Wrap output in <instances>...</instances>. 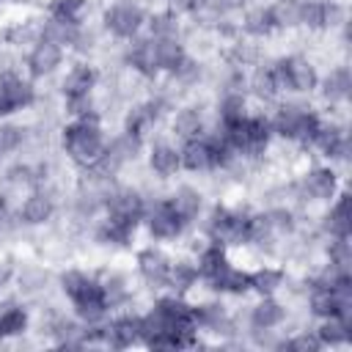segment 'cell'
Returning <instances> with one entry per match:
<instances>
[{
	"instance_id": "cell-13",
	"label": "cell",
	"mask_w": 352,
	"mask_h": 352,
	"mask_svg": "<svg viewBox=\"0 0 352 352\" xmlns=\"http://www.w3.org/2000/svg\"><path fill=\"white\" fill-rule=\"evenodd\" d=\"M190 231H192V226L184 223L176 214V209L165 201V192L160 198H148L146 212H143V220H140L143 239L160 242V245H168V248H176V245H182V239Z\"/></svg>"
},
{
	"instance_id": "cell-25",
	"label": "cell",
	"mask_w": 352,
	"mask_h": 352,
	"mask_svg": "<svg viewBox=\"0 0 352 352\" xmlns=\"http://www.w3.org/2000/svg\"><path fill=\"white\" fill-rule=\"evenodd\" d=\"M140 308L113 311L102 324V349H135L140 346Z\"/></svg>"
},
{
	"instance_id": "cell-19",
	"label": "cell",
	"mask_w": 352,
	"mask_h": 352,
	"mask_svg": "<svg viewBox=\"0 0 352 352\" xmlns=\"http://www.w3.org/2000/svg\"><path fill=\"white\" fill-rule=\"evenodd\" d=\"M104 80V69L91 60V58H72L66 63V69L58 74L55 80V91L60 99H69V96H88V94H96L99 85Z\"/></svg>"
},
{
	"instance_id": "cell-18",
	"label": "cell",
	"mask_w": 352,
	"mask_h": 352,
	"mask_svg": "<svg viewBox=\"0 0 352 352\" xmlns=\"http://www.w3.org/2000/svg\"><path fill=\"white\" fill-rule=\"evenodd\" d=\"M38 104V82H33L19 66L0 72V118L28 116Z\"/></svg>"
},
{
	"instance_id": "cell-30",
	"label": "cell",
	"mask_w": 352,
	"mask_h": 352,
	"mask_svg": "<svg viewBox=\"0 0 352 352\" xmlns=\"http://www.w3.org/2000/svg\"><path fill=\"white\" fill-rule=\"evenodd\" d=\"M256 104L250 102V96L245 91H214L209 99V110H212V126H231L236 121H242Z\"/></svg>"
},
{
	"instance_id": "cell-12",
	"label": "cell",
	"mask_w": 352,
	"mask_h": 352,
	"mask_svg": "<svg viewBox=\"0 0 352 352\" xmlns=\"http://www.w3.org/2000/svg\"><path fill=\"white\" fill-rule=\"evenodd\" d=\"M209 94L187 96L173 104V110L165 118V135H170L176 143H187L192 138H201L212 129V110H209Z\"/></svg>"
},
{
	"instance_id": "cell-33",
	"label": "cell",
	"mask_w": 352,
	"mask_h": 352,
	"mask_svg": "<svg viewBox=\"0 0 352 352\" xmlns=\"http://www.w3.org/2000/svg\"><path fill=\"white\" fill-rule=\"evenodd\" d=\"M248 96L256 107H272L280 99V88H278L270 58H264L258 66L248 69Z\"/></svg>"
},
{
	"instance_id": "cell-5",
	"label": "cell",
	"mask_w": 352,
	"mask_h": 352,
	"mask_svg": "<svg viewBox=\"0 0 352 352\" xmlns=\"http://www.w3.org/2000/svg\"><path fill=\"white\" fill-rule=\"evenodd\" d=\"M267 116L278 143H289L305 151V143L322 118V107L316 104V99L280 96L272 107H267Z\"/></svg>"
},
{
	"instance_id": "cell-11",
	"label": "cell",
	"mask_w": 352,
	"mask_h": 352,
	"mask_svg": "<svg viewBox=\"0 0 352 352\" xmlns=\"http://www.w3.org/2000/svg\"><path fill=\"white\" fill-rule=\"evenodd\" d=\"M102 294L110 305V311H121V308H143L148 302V294L138 286L129 264H118V261H107V264H96L94 267Z\"/></svg>"
},
{
	"instance_id": "cell-17",
	"label": "cell",
	"mask_w": 352,
	"mask_h": 352,
	"mask_svg": "<svg viewBox=\"0 0 352 352\" xmlns=\"http://www.w3.org/2000/svg\"><path fill=\"white\" fill-rule=\"evenodd\" d=\"M14 294L33 302L47 300L50 294H55V267L50 261H44L41 256H19L16 264V283H14Z\"/></svg>"
},
{
	"instance_id": "cell-35",
	"label": "cell",
	"mask_w": 352,
	"mask_h": 352,
	"mask_svg": "<svg viewBox=\"0 0 352 352\" xmlns=\"http://www.w3.org/2000/svg\"><path fill=\"white\" fill-rule=\"evenodd\" d=\"M28 140H30V124L19 116V118H0V165L22 157L28 151Z\"/></svg>"
},
{
	"instance_id": "cell-22",
	"label": "cell",
	"mask_w": 352,
	"mask_h": 352,
	"mask_svg": "<svg viewBox=\"0 0 352 352\" xmlns=\"http://www.w3.org/2000/svg\"><path fill=\"white\" fill-rule=\"evenodd\" d=\"M305 228L316 231L319 236H352V192H349V187L344 184L338 190V195L327 206H322Z\"/></svg>"
},
{
	"instance_id": "cell-4",
	"label": "cell",
	"mask_w": 352,
	"mask_h": 352,
	"mask_svg": "<svg viewBox=\"0 0 352 352\" xmlns=\"http://www.w3.org/2000/svg\"><path fill=\"white\" fill-rule=\"evenodd\" d=\"M292 179H294L297 209L302 212V223H308L322 206H327L346 184V173L322 160H305L292 173Z\"/></svg>"
},
{
	"instance_id": "cell-27",
	"label": "cell",
	"mask_w": 352,
	"mask_h": 352,
	"mask_svg": "<svg viewBox=\"0 0 352 352\" xmlns=\"http://www.w3.org/2000/svg\"><path fill=\"white\" fill-rule=\"evenodd\" d=\"M292 278V270L278 258H258L253 267H248V289L250 297H275L286 289Z\"/></svg>"
},
{
	"instance_id": "cell-9",
	"label": "cell",
	"mask_w": 352,
	"mask_h": 352,
	"mask_svg": "<svg viewBox=\"0 0 352 352\" xmlns=\"http://www.w3.org/2000/svg\"><path fill=\"white\" fill-rule=\"evenodd\" d=\"M146 16L148 8L138 0H102L96 11V22L102 33L116 44H126L138 38L146 30Z\"/></svg>"
},
{
	"instance_id": "cell-41",
	"label": "cell",
	"mask_w": 352,
	"mask_h": 352,
	"mask_svg": "<svg viewBox=\"0 0 352 352\" xmlns=\"http://www.w3.org/2000/svg\"><path fill=\"white\" fill-rule=\"evenodd\" d=\"M16 264H19V253L16 250H0V297L14 294Z\"/></svg>"
},
{
	"instance_id": "cell-29",
	"label": "cell",
	"mask_w": 352,
	"mask_h": 352,
	"mask_svg": "<svg viewBox=\"0 0 352 352\" xmlns=\"http://www.w3.org/2000/svg\"><path fill=\"white\" fill-rule=\"evenodd\" d=\"M236 28H239V36L253 38V41H261V44H272L275 38H280L278 30H275V22H272V14H270L267 0L248 3L239 11V16H236Z\"/></svg>"
},
{
	"instance_id": "cell-28",
	"label": "cell",
	"mask_w": 352,
	"mask_h": 352,
	"mask_svg": "<svg viewBox=\"0 0 352 352\" xmlns=\"http://www.w3.org/2000/svg\"><path fill=\"white\" fill-rule=\"evenodd\" d=\"M201 292L217 294V297H226V300H234V302L250 297V289H248V264L236 261V256H234L217 275H212L209 280H204Z\"/></svg>"
},
{
	"instance_id": "cell-42",
	"label": "cell",
	"mask_w": 352,
	"mask_h": 352,
	"mask_svg": "<svg viewBox=\"0 0 352 352\" xmlns=\"http://www.w3.org/2000/svg\"><path fill=\"white\" fill-rule=\"evenodd\" d=\"M204 3H206V0H162V8H168V11L176 14L179 19L190 22V19L198 14V8H201Z\"/></svg>"
},
{
	"instance_id": "cell-36",
	"label": "cell",
	"mask_w": 352,
	"mask_h": 352,
	"mask_svg": "<svg viewBox=\"0 0 352 352\" xmlns=\"http://www.w3.org/2000/svg\"><path fill=\"white\" fill-rule=\"evenodd\" d=\"M314 333L322 344V349H349L352 346V319L327 316L314 322Z\"/></svg>"
},
{
	"instance_id": "cell-8",
	"label": "cell",
	"mask_w": 352,
	"mask_h": 352,
	"mask_svg": "<svg viewBox=\"0 0 352 352\" xmlns=\"http://www.w3.org/2000/svg\"><path fill=\"white\" fill-rule=\"evenodd\" d=\"M170 261H173V248L160 245V242H148V239H140L135 245V250L129 253V270H132L138 286L148 297L157 292H165Z\"/></svg>"
},
{
	"instance_id": "cell-10",
	"label": "cell",
	"mask_w": 352,
	"mask_h": 352,
	"mask_svg": "<svg viewBox=\"0 0 352 352\" xmlns=\"http://www.w3.org/2000/svg\"><path fill=\"white\" fill-rule=\"evenodd\" d=\"M82 239H88V245L94 250H99L110 258H118V256H129L135 250V245L143 239V234H140L138 223L118 220V217H110V214H99L88 226Z\"/></svg>"
},
{
	"instance_id": "cell-7",
	"label": "cell",
	"mask_w": 352,
	"mask_h": 352,
	"mask_svg": "<svg viewBox=\"0 0 352 352\" xmlns=\"http://www.w3.org/2000/svg\"><path fill=\"white\" fill-rule=\"evenodd\" d=\"M63 195H66L63 190L50 187V184H36V187L25 190L16 198V223L28 234L55 226L63 212Z\"/></svg>"
},
{
	"instance_id": "cell-20",
	"label": "cell",
	"mask_w": 352,
	"mask_h": 352,
	"mask_svg": "<svg viewBox=\"0 0 352 352\" xmlns=\"http://www.w3.org/2000/svg\"><path fill=\"white\" fill-rule=\"evenodd\" d=\"M143 168L162 184H170L182 176V148L179 143L160 132L146 143V154H143Z\"/></svg>"
},
{
	"instance_id": "cell-6",
	"label": "cell",
	"mask_w": 352,
	"mask_h": 352,
	"mask_svg": "<svg viewBox=\"0 0 352 352\" xmlns=\"http://www.w3.org/2000/svg\"><path fill=\"white\" fill-rule=\"evenodd\" d=\"M270 63H272L280 96L314 99L319 74H322V63L316 60V55H311L308 50H278L270 55Z\"/></svg>"
},
{
	"instance_id": "cell-38",
	"label": "cell",
	"mask_w": 352,
	"mask_h": 352,
	"mask_svg": "<svg viewBox=\"0 0 352 352\" xmlns=\"http://www.w3.org/2000/svg\"><path fill=\"white\" fill-rule=\"evenodd\" d=\"M36 19H38V36L52 41V44H58V47H63L66 52L72 50L74 38H77V33L82 28V25H72V22H60V19L44 16L41 11H36Z\"/></svg>"
},
{
	"instance_id": "cell-16",
	"label": "cell",
	"mask_w": 352,
	"mask_h": 352,
	"mask_svg": "<svg viewBox=\"0 0 352 352\" xmlns=\"http://www.w3.org/2000/svg\"><path fill=\"white\" fill-rule=\"evenodd\" d=\"M314 99H316V104L322 110H349V102H352V66H349V58H336L322 69Z\"/></svg>"
},
{
	"instance_id": "cell-23",
	"label": "cell",
	"mask_w": 352,
	"mask_h": 352,
	"mask_svg": "<svg viewBox=\"0 0 352 352\" xmlns=\"http://www.w3.org/2000/svg\"><path fill=\"white\" fill-rule=\"evenodd\" d=\"M118 69H126L129 74L140 77L143 82H157L162 80L160 66H157V52H154V38L140 33L138 38L121 44L118 50Z\"/></svg>"
},
{
	"instance_id": "cell-31",
	"label": "cell",
	"mask_w": 352,
	"mask_h": 352,
	"mask_svg": "<svg viewBox=\"0 0 352 352\" xmlns=\"http://www.w3.org/2000/svg\"><path fill=\"white\" fill-rule=\"evenodd\" d=\"M165 292H173V294H182V297H195L201 292V272H198V264H195L192 253L173 248V261H170Z\"/></svg>"
},
{
	"instance_id": "cell-2",
	"label": "cell",
	"mask_w": 352,
	"mask_h": 352,
	"mask_svg": "<svg viewBox=\"0 0 352 352\" xmlns=\"http://www.w3.org/2000/svg\"><path fill=\"white\" fill-rule=\"evenodd\" d=\"M253 214H256L253 201H242V198L231 201L226 195H217L209 201L204 217L195 223V231L204 239L228 248L231 253H242L248 250V242H250Z\"/></svg>"
},
{
	"instance_id": "cell-44",
	"label": "cell",
	"mask_w": 352,
	"mask_h": 352,
	"mask_svg": "<svg viewBox=\"0 0 352 352\" xmlns=\"http://www.w3.org/2000/svg\"><path fill=\"white\" fill-rule=\"evenodd\" d=\"M8 6H11V0H0V11H3V8H8Z\"/></svg>"
},
{
	"instance_id": "cell-15",
	"label": "cell",
	"mask_w": 352,
	"mask_h": 352,
	"mask_svg": "<svg viewBox=\"0 0 352 352\" xmlns=\"http://www.w3.org/2000/svg\"><path fill=\"white\" fill-rule=\"evenodd\" d=\"M69 60H72V55H69L63 47H58V44H52V41H47V38L38 36V38L19 55V69H22L33 82L50 85V82L58 80V74L66 69Z\"/></svg>"
},
{
	"instance_id": "cell-39",
	"label": "cell",
	"mask_w": 352,
	"mask_h": 352,
	"mask_svg": "<svg viewBox=\"0 0 352 352\" xmlns=\"http://www.w3.org/2000/svg\"><path fill=\"white\" fill-rule=\"evenodd\" d=\"M278 36H297L300 33V6L302 0H267Z\"/></svg>"
},
{
	"instance_id": "cell-3",
	"label": "cell",
	"mask_w": 352,
	"mask_h": 352,
	"mask_svg": "<svg viewBox=\"0 0 352 352\" xmlns=\"http://www.w3.org/2000/svg\"><path fill=\"white\" fill-rule=\"evenodd\" d=\"M110 126L102 118H63L55 135L58 154L77 170L94 165L107 146Z\"/></svg>"
},
{
	"instance_id": "cell-37",
	"label": "cell",
	"mask_w": 352,
	"mask_h": 352,
	"mask_svg": "<svg viewBox=\"0 0 352 352\" xmlns=\"http://www.w3.org/2000/svg\"><path fill=\"white\" fill-rule=\"evenodd\" d=\"M146 36L151 38H182L184 41V33H187V22L179 19L176 14H170L168 8H148V16H146Z\"/></svg>"
},
{
	"instance_id": "cell-14",
	"label": "cell",
	"mask_w": 352,
	"mask_h": 352,
	"mask_svg": "<svg viewBox=\"0 0 352 352\" xmlns=\"http://www.w3.org/2000/svg\"><path fill=\"white\" fill-rule=\"evenodd\" d=\"M236 316L242 336L245 333H258V330H283L292 319V308L280 294L275 297H245L236 302Z\"/></svg>"
},
{
	"instance_id": "cell-32",
	"label": "cell",
	"mask_w": 352,
	"mask_h": 352,
	"mask_svg": "<svg viewBox=\"0 0 352 352\" xmlns=\"http://www.w3.org/2000/svg\"><path fill=\"white\" fill-rule=\"evenodd\" d=\"M36 38H38L36 11H22V16H14L0 25V44L6 50H11L14 55H22Z\"/></svg>"
},
{
	"instance_id": "cell-21",
	"label": "cell",
	"mask_w": 352,
	"mask_h": 352,
	"mask_svg": "<svg viewBox=\"0 0 352 352\" xmlns=\"http://www.w3.org/2000/svg\"><path fill=\"white\" fill-rule=\"evenodd\" d=\"M165 201L176 209V214H179L184 223H190V226L195 228V223L204 217V212H206L212 195H209V190L204 187V182H198V179H182V176H179L176 182H170V184L165 187Z\"/></svg>"
},
{
	"instance_id": "cell-43",
	"label": "cell",
	"mask_w": 352,
	"mask_h": 352,
	"mask_svg": "<svg viewBox=\"0 0 352 352\" xmlns=\"http://www.w3.org/2000/svg\"><path fill=\"white\" fill-rule=\"evenodd\" d=\"M41 3H44V0H11V6H16V8H22V11H38Z\"/></svg>"
},
{
	"instance_id": "cell-1",
	"label": "cell",
	"mask_w": 352,
	"mask_h": 352,
	"mask_svg": "<svg viewBox=\"0 0 352 352\" xmlns=\"http://www.w3.org/2000/svg\"><path fill=\"white\" fill-rule=\"evenodd\" d=\"M55 292L66 302V308L88 327L104 324V319L113 314L104 294H102V286H99L94 267L80 264L74 258L55 267Z\"/></svg>"
},
{
	"instance_id": "cell-40",
	"label": "cell",
	"mask_w": 352,
	"mask_h": 352,
	"mask_svg": "<svg viewBox=\"0 0 352 352\" xmlns=\"http://www.w3.org/2000/svg\"><path fill=\"white\" fill-rule=\"evenodd\" d=\"M154 52H157V66L160 74L165 77L170 69H176L184 55H187V44L182 38H154Z\"/></svg>"
},
{
	"instance_id": "cell-24",
	"label": "cell",
	"mask_w": 352,
	"mask_h": 352,
	"mask_svg": "<svg viewBox=\"0 0 352 352\" xmlns=\"http://www.w3.org/2000/svg\"><path fill=\"white\" fill-rule=\"evenodd\" d=\"M33 324H36V314L28 300L16 294L0 297V344L3 346H11L25 336H30Z\"/></svg>"
},
{
	"instance_id": "cell-26",
	"label": "cell",
	"mask_w": 352,
	"mask_h": 352,
	"mask_svg": "<svg viewBox=\"0 0 352 352\" xmlns=\"http://www.w3.org/2000/svg\"><path fill=\"white\" fill-rule=\"evenodd\" d=\"M146 192L132 184L129 179H118L113 182V187L107 190L104 195V209L102 214H110V217H118V220H129V223H138L143 220V212H146Z\"/></svg>"
},
{
	"instance_id": "cell-34",
	"label": "cell",
	"mask_w": 352,
	"mask_h": 352,
	"mask_svg": "<svg viewBox=\"0 0 352 352\" xmlns=\"http://www.w3.org/2000/svg\"><path fill=\"white\" fill-rule=\"evenodd\" d=\"M102 0H44L41 3V14L60 19V22H72V25H85L91 19H96Z\"/></svg>"
}]
</instances>
